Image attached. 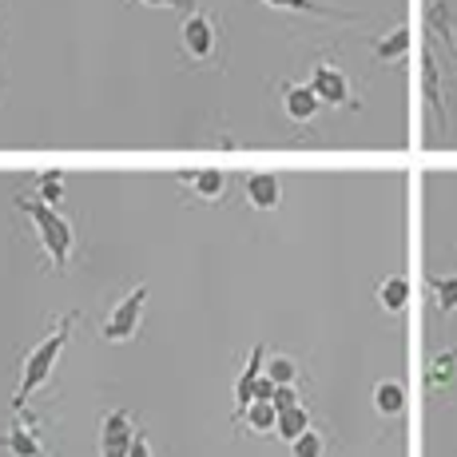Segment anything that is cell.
<instances>
[{"label": "cell", "mask_w": 457, "mask_h": 457, "mask_svg": "<svg viewBox=\"0 0 457 457\" xmlns=\"http://www.w3.org/2000/svg\"><path fill=\"white\" fill-rule=\"evenodd\" d=\"M72 322H76V314H64V319H60L56 327H52L48 338H40V342H37V350H32V354L24 358V374H21V386H16L12 414H21V410L29 406V398L37 394V386H40V382H48L52 366H56L60 350H64L68 334H72Z\"/></svg>", "instance_id": "obj_1"}, {"label": "cell", "mask_w": 457, "mask_h": 457, "mask_svg": "<svg viewBox=\"0 0 457 457\" xmlns=\"http://www.w3.org/2000/svg\"><path fill=\"white\" fill-rule=\"evenodd\" d=\"M16 207H21L24 215L37 223L40 243H44V251H48L52 267L64 270L68 267V254H72V243H76L72 223H68V219L60 215L52 204H44V199H37V195H16Z\"/></svg>", "instance_id": "obj_2"}, {"label": "cell", "mask_w": 457, "mask_h": 457, "mask_svg": "<svg viewBox=\"0 0 457 457\" xmlns=\"http://www.w3.org/2000/svg\"><path fill=\"white\" fill-rule=\"evenodd\" d=\"M144 306H147V283H139V287H131L124 303H116L112 306V314L104 319V342H128V338H136V330H139V319H144Z\"/></svg>", "instance_id": "obj_3"}, {"label": "cell", "mask_w": 457, "mask_h": 457, "mask_svg": "<svg viewBox=\"0 0 457 457\" xmlns=\"http://www.w3.org/2000/svg\"><path fill=\"white\" fill-rule=\"evenodd\" d=\"M131 442H136V426H131L128 410H112V414H104V426H100V457H128Z\"/></svg>", "instance_id": "obj_4"}, {"label": "cell", "mask_w": 457, "mask_h": 457, "mask_svg": "<svg viewBox=\"0 0 457 457\" xmlns=\"http://www.w3.org/2000/svg\"><path fill=\"white\" fill-rule=\"evenodd\" d=\"M183 48L191 60H211L215 52V21L207 12H187L183 21Z\"/></svg>", "instance_id": "obj_5"}, {"label": "cell", "mask_w": 457, "mask_h": 457, "mask_svg": "<svg viewBox=\"0 0 457 457\" xmlns=\"http://www.w3.org/2000/svg\"><path fill=\"white\" fill-rule=\"evenodd\" d=\"M311 87H314V96H319L322 104H354V92H350V84H346V72L342 68H334V64H314V76H311Z\"/></svg>", "instance_id": "obj_6"}, {"label": "cell", "mask_w": 457, "mask_h": 457, "mask_svg": "<svg viewBox=\"0 0 457 457\" xmlns=\"http://www.w3.org/2000/svg\"><path fill=\"white\" fill-rule=\"evenodd\" d=\"M283 104H287V116H291L295 124H311L322 100L314 96L311 84H287L283 87Z\"/></svg>", "instance_id": "obj_7"}, {"label": "cell", "mask_w": 457, "mask_h": 457, "mask_svg": "<svg viewBox=\"0 0 457 457\" xmlns=\"http://www.w3.org/2000/svg\"><path fill=\"white\" fill-rule=\"evenodd\" d=\"M421 92H426V104L429 112H434L437 128H445V100H442V72H437V60L434 52H426L421 56Z\"/></svg>", "instance_id": "obj_8"}, {"label": "cell", "mask_w": 457, "mask_h": 457, "mask_svg": "<svg viewBox=\"0 0 457 457\" xmlns=\"http://www.w3.org/2000/svg\"><path fill=\"white\" fill-rule=\"evenodd\" d=\"M243 191H247V199H251L254 211H275L278 199H283V187H278V179H275V175H267V171L247 175Z\"/></svg>", "instance_id": "obj_9"}, {"label": "cell", "mask_w": 457, "mask_h": 457, "mask_svg": "<svg viewBox=\"0 0 457 457\" xmlns=\"http://www.w3.org/2000/svg\"><path fill=\"white\" fill-rule=\"evenodd\" d=\"M374 410L382 418H398L402 410H406V386L394 382V378H382V382L374 386Z\"/></svg>", "instance_id": "obj_10"}, {"label": "cell", "mask_w": 457, "mask_h": 457, "mask_svg": "<svg viewBox=\"0 0 457 457\" xmlns=\"http://www.w3.org/2000/svg\"><path fill=\"white\" fill-rule=\"evenodd\" d=\"M4 445L12 450V457H44V445H40L37 429H32L24 418L12 421V429H8V437H4Z\"/></svg>", "instance_id": "obj_11"}, {"label": "cell", "mask_w": 457, "mask_h": 457, "mask_svg": "<svg viewBox=\"0 0 457 457\" xmlns=\"http://www.w3.org/2000/svg\"><path fill=\"white\" fill-rule=\"evenodd\" d=\"M426 21H429V32H434L442 44H450L457 52V32H453V8L450 0H434V4L426 8Z\"/></svg>", "instance_id": "obj_12"}, {"label": "cell", "mask_w": 457, "mask_h": 457, "mask_svg": "<svg viewBox=\"0 0 457 457\" xmlns=\"http://www.w3.org/2000/svg\"><path fill=\"white\" fill-rule=\"evenodd\" d=\"M262 358H267V350L254 346L251 358H247V370H243L239 386H235V402H239V410H247L254 402V386H259V378H262Z\"/></svg>", "instance_id": "obj_13"}, {"label": "cell", "mask_w": 457, "mask_h": 457, "mask_svg": "<svg viewBox=\"0 0 457 457\" xmlns=\"http://www.w3.org/2000/svg\"><path fill=\"white\" fill-rule=\"evenodd\" d=\"M179 183L199 191V199H223L227 175L223 171H179Z\"/></svg>", "instance_id": "obj_14"}, {"label": "cell", "mask_w": 457, "mask_h": 457, "mask_svg": "<svg viewBox=\"0 0 457 457\" xmlns=\"http://www.w3.org/2000/svg\"><path fill=\"white\" fill-rule=\"evenodd\" d=\"M406 52H410V29L406 24H398V29L386 32V37L374 44V56L382 60V64H394V60L406 56Z\"/></svg>", "instance_id": "obj_15"}, {"label": "cell", "mask_w": 457, "mask_h": 457, "mask_svg": "<svg viewBox=\"0 0 457 457\" xmlns=\"http://www.w3.org/2000/svg\"><path fill=\"white\" fill-rule=\"evenodd\" d=\"M378 303H382L390 314H398L402 306L410 303V278L406 275H390L382 287H378Z\"/></svg>", "instance_id": "obj_16"}, {"label": "cell", "mask_w": 457, "mask_h": 457, "mask_svg": "<svg viewBox=\"0 0 457 457\" xmlns=\"http://www.w3.org/2000/svg\"><path fill=\"white\" fill-rule=\"evenodd\" d=\"M453 370H457V350H445L426 366V386L429 390H445L453 382Z\"/></svg>", "instance_id": "obj_17"}, {"label": "cell", "mask_w": 457, "mask_h": 457, "mask_svg": "<svg viewBox=\"0 0 457 457\" xmlns=\"http://www.w3.org/2000/svg\"><path fill=\"white\" fill-rule=\"evenodd\" d=\"M243 414H247V426L254 434H270V429L278 426V410H275V402H267V398H254Z\"/></svg>", "instance_id": "obj_18"}, {"label": "cell", "mask_w": 457, "mask_h": 457, "mask_svg": "<svg viewBox=\"0 0 457 457\" xmlns=\"http://www.w3.org/2000/svg\"><path fill=\"white\" fill-rule=\"evenodd\" d=\"M275 429L287 437V442L303 437L306 429H311V414L303 410V402H298V406H291V410H283V414H278V426H275Z\"/></svg>", "instance_id": "obj_19"}, {"label": "cell", "mask_w": 457, "mask_h": 457, "mask_svg": "<svg viewBox=\"0 0 457 457\" xmlns=\"http://www.w3.org/2000/svg\"><path fill=\"white\" fill-rule=\"evenodd\" d=\"M429 291L437 295V311H442V314L457 311V275H450V278L429 275Z\"/></svg>", "instance_id": "obj_20"}, {"label": "cell", "mask_w": 457, "mask_h": 457, "mask_svg": "<svg viewBox=\"0 0 457 457\" xmlns=\"http://www.w3.org/2000/svg\"><path fill=\"white\" fill-rule=\"evenodd\" d=\"M40 199H44V204H60V199H64V175H60V171H44L40 175Z\"/></svg>", "instance_id": "obj_21"}, {"label": "cell", "mask_w": 457, "mask_h": 457, "mask_svg": "<svg viewBox=\"0 0 457 457\" xmlns=\"http://www.w3.org/2000/svg\"><path fill=\"white\" fill-rule=\"evenodd\" d=\"M295 374H298V366L291 362V358H283V354H278V358H270L267 378H270V382H275V386H291V382H295Z\"/></svg>", "instance_id": "obj_22"}, {"label": "cell", "mask_w": 457, "mask_h": 457, "mask_svg": "<svg viewBox=\"0 0 457 457\" xmlns=\"http://www.w3.org/2000/svg\"><path fill=\"white\" fill-rule=\"evenodd\" d=\"M291 457H322V437L314 429H306L303 437L291 442Z\"/></svg>", "instance_id": "obj_23"}, {"label": "cell", "mask_w": 457, "mask_h": 457, "mask_svg": "<svg viewBox=\"0 0 457 457\" xmlns=\"http://www.w3.org/2000/svg\"><path fill=\"white\" fill-rule=\"evenodd\" d=\"M267 4H275V8H295V12H319V16H334V8H322V4H314V0H267Z\"/></svg>", "instance_id": "obj_24"}, {"label": "cell", "mask_w": 457, "mask_h": 457, "mask_svg": "<svg viewBox=\"0 0 457 457\" xmlns=\"http://www.w3.org/2000/svg\"><path fill=\"white\" fill-rule=\"evenodd\" d=\"M275 410L283 414V410H291V406H298V394H295V386H275Z\"/></svg>", "instance_id": "obj_25"}, {"label": "cell", "mask_w": 457, "mask_h": 457, "mask_svg": "<svg viewBox=\"0 0 457 457\" xmlns=\"http://www.w3.org/2000/svg\"><path fill=\"white\" fill-rule=\"evenodd\" d=\"M144 8H183V12H195V0H136Z\"/></svg>", "instance_id": "obj_26"}, {"label": "cell", "mask_w": 457, "mask_h": 457, "mask_svg": "<svg viewBox=\"0 0 457 457\" xmlns=\"http://www.w3.org/2000/svg\"><path fill=\"white\" fill-rule=\"evenodd\" d=\"M128 457H152V445H147V434H136V442H131Z\"/></svg>", "instance_id": "obj_27"}]
</instances>
